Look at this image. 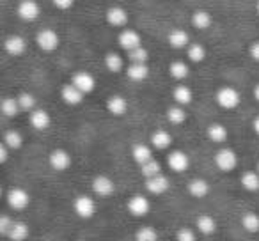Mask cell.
<instances>
[{
    "label": "cell",
    "mask_w": 259,
    "mask_h": 241,
    "mask_svg": "<svg viewBox=\"0 0 259 241\" xmlns=\"http://www.w3.org/2000/svg\"><path fill=\"white\" fill-rule=\"evenodd\" d=\"M215 100L219 103V107L224 108V110H234L240 105L241 96L234 87H220L215 94Z\"/></svg>",
    "instance_id": "1"
},
{
    "label": "cell",
    "mask_w": 259,
    "mask_h": 241,
    "mask_svg": "<svg viewBox=\"0 0 259 241\" xmlns=\"http://www.w3.org/2000/svg\"><path fill=\"white\" fill-rule=\"evenodd\" d=\"M215 165L219 167L222 172H231L236 169L238 165V155L231 148H220L215 153Z\"/></svg>",
    "instance_id": "2"
},
{
    "label": "cell",
    "mask_w": 259,
    "mask_h": 241,
    "mask_svg": "<svg viewBox=\"0 0 259 241\" xmlns=\"http://www.w3.org/2000/svg\"><path fill=\"white\" fill-rule=\"evenodd\" d=\"M36 43L41 50L47 52V54H50V52H55L59 48V44H61V37H59V34L55 32V30L43 29V30L37 32Z\"/></svg>",
    "instance_id": "3"
},
{
    "label": "cell",
    "mask_w": 259,
    "mask_h": 241,
    "mask_svg": "<svg viewBox=\"0 0 259 241\" xmlns=\"http://www.w3.org/2000/svg\"><path fill=\"white\" fill-rule=\"evenodd\" d=\"M73 209L75 213L83 220H89L96 215V202L89 195H78V197L73 201Z\"/></svg>",
    "instance_id": "4"
},
{
    "label": "cell",
    "mask_w": 259,
    "mask_h": 241,
    "mask_svg": "<svg viewBox=\"0 0 259 241\" xmlns=\"http://www.w3.org/2000/svg\"><path fill=\"white\" fill-rule=\"evenodd\" d=\"M8 204H9V208L15 209V211H23V209L30 204L29 191L20 186L11 188V190L8 191Z\"/></svg>",
    "instance_id": "5"
},
{
    "label": "cell",
    "mask_w": 259,
    "mask_h": 241,
    "mask_svg": "<svg viewBox=\"0 0 259 241\" xmlns=\"http://www.w3.org/2000/svg\"><path fill=\"white\" fill-rule=\"evenodd\" d=\"M117 41H119V46H121L126 54H128V52H132V50H135V48L142 46L141 34H139L137 30H134V29H124L121 34H119Z\"/></svg>",
    "instance_id": "6"
},
{
    "label": "cell",
    "mask_w": 259,
    "mask_h": 241,
    "mask_svg": "<svg viewBox=\"0 0 259 241\" xmlns=\"http://www.w3.org/2000/svg\"><path fill=\"white\" fill-rule=\"evenodd\" d=\"M48 162H50V167L57 172H64L71 167V155H69L66 149H54L48 156Z\"/></svg>",
    "instance_id": "7"
},
{
    "label": "cell",
    "mask_w": 259,
    "mask_h": 241,
    "mask_svg": "<svg viewBox=\"0 0 259 241\" xmlns=\"http://www.w3.org/2000/svg\"><path fill=\"white\" fill-rule=\"evenodd\" d=\"M167 165L172 172H187L188 167H190V158H188L187 153L176 149V151H170L169 156H167Z\"/></svg>",
    "instance_id": "8"
},
{
    "label": "cell",
    "mask_w": 259,
    "mask_h": 241,
    "mask_svg": "<svg viewBox=\"0 0 259 241\" xmlns=\"http://www.w3.org/2000/svg\"><path fill=\"white\" fill-rule=\"evenodd\" d=\"M126 209L134 216H146L149 213V209H151V202L144 195H134L126 202Z\"/></svg>",
    "instance_id": "9"
},
{
    "label": "cell",
    "mask_w": 259,
    "mask_h": 241,
    "mask_svg": "<svg viewBox=\"0 0 259 241\" xmlns=\"http://www.w3.org/2000/svg\"><path fill=\"white\" fill-rule=\"evenodd\" d=\"M93 191L98 195V197H110L115 191V183L105 174H100L93 179V184H91Z\"/></svg>",
    "instance_id": "10"
},
{
    "label": "cell",
    "mask_w": 259,
    "mask_h": 241,
    "mask_svg": "<svg viewBox=\"0 0 259 241\" xmlns=\"http://www.w3.org/2000/svg\"><path fill=\"white\" fill-rule=\"evenodd\" d=\"M71 83L83 94H91L96 89V78L89 71H78L73 75Z\"/></svg>",
    "instance_id": "11"
},
{
    "label": "cell",
    "mask_w": 259,
    "mask_h": 241,
    "mask_svg": "<svg viewBox=\"0 0 259 241\" xmlns=\"http://www.w3.org/2000/svg\"><path fill=\"white\" fill-rule=\"evenodd\" d=\"M169 188H170V183H169V179H167V176H163V174H160V176H156V177H151V179H146V190L153 195L167 194Z\"/></svg>",
    "instance_id": "12"
},
{
    "label": "cell",
    "mask_w": 259,
    "mask_h": 241,
    "mask_svg": "<svg viewBox=\"0 0 259 241\" xmlns=\"http://www.w3.org/2000/svg\"><path fill=\"white\" fill-rule=\"evenodd\" d=\"M18 16L25 22H36L39 16V6L34 0H23L18 4Z\"/></svg>",
    "instance_id": "13"
},
{
    "label": "cell",
    "mask_w": 259,
    "mask_h": 241,
    "mask_svg": "<svg viewBox=\"0 0 259 241\" xmlns=\"http://www.w3.org/2000/svg\"><path fill=\"white\" fill-rule=\"evenodd\" d=\"M83 96H85V94L80 92L73 83H66V85H62L61 98L66 105H69V107H76V105H80L83 101Z\"/></svg>",
    "instance_id": "14"
},
{
    "label": "cell",
    "mask_w": 259,
    "mask_h": 241,
    "mask_svg": "<svg viewBox=\"0 0 259 241\" xmlns=\"http://www.w3.org/2000/svg\"><path fill=\"white\" fill-rule=\"evenodd\" d=\"M167 41H169L170 46L176 48V50H183V48H188L192 44L190 36H188V32L183 29H172L169 32V36H167Z\"/></svg>",
    "instance_id": "15"
},
{
    "label": "cell",
    "mask_w": 259,
    "mask_h": 241,
    "mask_svg": "<svg viewBox=\"0 0 259 241\" xmlns=\"http://www.w3.org/2000/svg\"><path fill=\"white\" fill-rule=\"evenodd\" d=\"M107 110L115 117H121V115H124L128 112V101L121 94H114V96H110L107 100Z\"/></svg>",
    "instance_id": "16"
},
{
    "label": "cell",
    "mask_w": 259,
    "mask_h": 241,
    "mask_svg": "<svg viewBox=\"0 0 259 241\" xmlns=\"http://www.w3.org/2000/svg\"><path fill=\"white\" fill-rule=\"evenodd\" d=\"M105 18H107L108 25L124 27L126 23H128V13H126V9L119 8V6H114V8L107 9V15H105Z\"/></svg>",
    "instance_id": "17"
},
{
    "label": "cell",
    "mask_w": 259,
    "mask_h": 241,
    "mask_svg": "<svg viewBox=\"0 0 259 241\" xmlns=\"http://www.w3.org/2000/svg\"><path fill=\"white\" fill-rule=\"evenodd\" d=\"M29 119H30V126H32L34 130H39V131H45L52 123L50 114H48L47 110H43V108H36V110L30 114Z\"/></svg>",
    "instance_id": "18"
},
{
    "label": "cell",
    "mask_w": 259,
    "mask_h": 241,
    "mask_svg": "<svg viewBox=\"0 0 259 241\" xmlns=\"http://www.w3.org/2000/svg\"><path fill=\"white\" fill-rule=\"evenodd\" d=\"M132 158L139 163V167L153 160V148L148 144H134L132 148Z\"/></svg>",
    "instance_id": "19"
},
{
    "label": "cell",
    "mask_w": 259,
    "mask_h": 241,
    "mask_svg": "<svg viewBox=\"0 0 259 241\" xmlns=\"http://www.w3.org/2000/svg\"><path fill=\"white\" fill-rule=\"evenodd\" d=\"M188 194L195 199H204L209 194V183L202 177H194V179L188 183Z\"/></svg>",
    "instance_id": "20"
},
{
    "label": "cell",
    "mask_w": 259,
    "mask_h": 241,
    "mask_svg": "<svg viewBox=\"0 0 259 241\" xmlns=\"http://www.w3.org/2000/svg\"><path fill=\"white\" fill-rule=\"evenodd\" d=\"M4 48H6V52H8L9 55H22L23 52L27 50V41L23 39L22 36H9L8 39H6V43H4Z\"/></svg>",
    "instance_id": "21"
},
{
    "label": "cell",
    "mask_w": 259,
    "mask_h": 241,
    "mask_svg": "<svg viewBox=\"0 0 259 241\" xmlns=\"http://www.w3.org/2000/svg\"><path fill=\"white\" fill-rule=\"evenodd\" d=\"M195 230H199L204 236H211L217 232V220L209 215H201L195 220Z\"/></svg>",
    "instance_id": "22"
},
{
    "label": "cell",
    "mask_w": 259,
    "mask_h": 241,
    "mask_svg": "<svg viewBox=\"0 0 259 241\" xmlns=\"http://www.w3.org/2000/svg\"><path fill=\"white\" fill-rule=\"evenodd\" d=\"M206 135H208V138L213 144H224L227 140V128L222 123H213L208 126Z\"/></svg>",
    "instance_id": "23"
},
{
    "label": "cell",
    "mask_w": 259,
    "mask_h": 241,
    "mask_svg": "<svg viewBox=\"0 0 259 241\" xmlns=\"http://www.w3.org/2000/svg\"><path fill=\"white\" fill-rule=\"evenodd\" d=\"M172 98H174V101H176V105L187 107V105H190L192 100H194V92H192V89L188 85H176L174 87Z\"/></svg>",
    "instance_id": "24"
},
{
    "label": "cell",
    "mask_w": 259,
    "mask_h": 241,
    "mask_svg": "<svg viewBox=\"0 0 259 241\" xmlns=\"http://www.w3.org/2000/svg\"><path fill=\"white\" fill-rule=\"evenodd\" d=\"M170 144H172V137H170L169 131L158 130V131H155V133L151 135V144H149V146H151L153 149L163 151V149H167Z\"/></svg>",
    "instance_id": "25"
},
{
    "label": "cell",
    "mask_w": 259,
    "mask_h": 241,
    "mask_svg": "<svg viewBox=\"0 0 259 241\" xmlns=\"http://www.w3.org/2000/svg\"><path fill=\"white\" fill-rule=\"evenodd\" d=\"M240 183L247 191H259V174L255 170H245L240 176Z\"/></svg>",
    "instance_id": "26"
},
{
    "label": "cell",
    "mask_w": 259,
    "mask_h": 241,
    "mask_svg": "<svg viewBox=\"0 0 259 241\" xmlns=\"http://www.w3.org/2000/svg\"><path fill=\"white\" fill-rule=\"evenodd\" d=\"M126 75L134 82H142L149 76V68L148 64H130L126 68Z\"/></svg>",
    "instance_id": "27"
},
{
    "label": "cell",
    "mask_w": 259,
    "mask_h": 241,
    "mask_svg": "<svg viewBox=\"0 0 259 241\" xmlns=\"http://www.w3.org/2000/svg\"><path fill=\"white\" fill-rule=\"evenodd\" d=\"M211 23H213L211 15H209L208 11H204V9H199V11H195L194 15H192V25H194L195 29L206 30L211 27Z\"/></svg>",
    "instance_id": "28"
},
{
    "label": "cell",
    "mask_w": 259,
    "mask_h": 241,
    "mask_svg": "<svg viewBox=\"0 0 259 241\" xmlns=\"http://www.w3.org/2000/svg\"><path fill=\"white\" fill-rule=\"evenodd\" d=\"M188 73H190V66H188L185 61H174V62H170V66H169V75L172 76L174 80L181 82V80L187 78Z\"/></svg>",
    "instance_id": "29"
},
{
    "label": "cell",
    "mask_w": 259,
    "mask_h": 241,
    "mask_svg": "<svg viewBox=\"0 0 259 241\" xmlns=\"http://www.w3.org/2000/svg\"><path fill=\"white\" fill-rule=\"evenodd\" d=\"M240 222H241V227H243L247 232H250V234L259 232V215L257 213H254V211L243 213Z\"/></svg>",
    "instance_id": "30"
},
{
    "label": "cell",
    "mask_w": 259,
    "mask_h": 241,
    "mask_svg": "<svg viewBox=\"0 0 259 241\" xmlns=\"http://www.w3.org/2000/svg\"><path fill=\"white\" fill-rule=\"evenodd\" d=\"M29 234H30V229L25 222H15L11 230H9L8 237L11 241H25L27 237H29Z\"/></svg>",
    "instance_id": "31"
},
{
    "label": "cell",
    "mask_w": 259,
    "mask_h": 241,
    "mask_svg": "<svg viewBox=\"0 0 259 241\" xmlns=\"http://www.w3.org/2000/svg\"><path fill=\"white\" fill-rule=\"evenodd\" d=\"M167 121L174 126H181V124L187 121V112H185L183 107L180 105H174V107L167 108Z\"/></svg>",
    "instance_id": "32"
},
{
    "label": "cell",
    "mask_w": 259,
    "mask_h": 241,
    "mask_svg": "<svg viewBox=\"0 0 259 241\" xmlns=\"http://www.w3.org/2000/svg\"><path fill=\"white\" fill-rule=\"evenodd\" d=\"M0 110H2V114H4L6 117H16V115L22 112V108H20L16 98H4L2 103H0Z\"/></svg>",
    "instance_id": "33"
},
{
    "label": "cell",
    "mask_w": 259,
    "mask_h": 241,
    "mask_svg": "<svg viewBox=\"0 0 259 241\" xmlns=\"http://www.w3.org/2000/svg\"><path fill=\"white\" fill-rule=\"evenodd\" d=\"M105 68L110 73H121L122 69H124V61H122V57L119 54L110 52V54H107V57H105Z\"/></svg>",
    "instance_id": "34"
},
{
    "label": "cell",
    "mask_w": 259,
    "mask_h": 241,
    "mask_svg": "<svg viewBox=\"0 0 259 241\" xmlns=\"http://www.w3.org/2000/svg\"><path fill=\"white\" fill-rule=\"evenodd\" d=\"M187 55H188V61L192 62H202L206 59V55H208V52H206L204 44L201 43H192L190 46L187 48Z\"/></svg>",
    "instance_id": "35"
},
{
    "label": "cell",
    "mask_w": 259,
    "mask_h": 241,
    "mask_svg": "<svg viewBox=\"0 0 259 241\" xmlns=\"http://www.w3.org/2000/svg\"><path fill=\"white\" fill-rule=\"evenodd\" d=\"M4 144L9 149H20L23 146V135L16 130H8L4 133Z\"/></svg>",
    "instance_id": "36"
},
{
    "label": "cell",
    "mask_w": 259,
    "mask_h": 241,
    "mask_svg": "<svg viewBox=\"0 0 259 241\" xmlns=\"http://www.w3.org/2000/svg\"><path fill=\"white\" fill-rule=\"evenodd\" d=\"M141 172L146 179H151V177H156V176L162 174V165H160V162H156V160L153 158L151 162L141 165Z\"/></svg>",
    "instance_id": "37"
},
{
    "label": "cell",
    "mask_w": 259,
    "mask_h": 241,
    "mask_svg": "<svg viewBox=\"0 0 259 241\" xmlns=\"http://www.w3.org/2000/svg\"><path fill=\"white\" fill-rule=\"evenodd\" d=\"M135 241H158V232L151 225L139 227L135 232Z\"/></svg>",
    "instance_id": "38"
},
{
    "label": "cell",
    "mask_w": 259,
    "mask_h": 241,
    "mask_svg": "<svg viewBox=\"0 0 259 241\" xmlns=\"http://www.w3.org/2000/svg\"><path fill=\"white\" fill-rule=\"evenodd\" d=\"M149 59V52L144 46L135 48V50L128 52V61L130 64H146Z\"/></svg>",
    "instance_id": "39"
},
{
    "label": "cell",
    "mask_w": 259,
    "mask_h": 241,
    "mask_svg": "<svg viewBox=\"0 0 259 241\" xmlns=\"http://www.w3.org/2000/svg\"><path fill=\"white\" fill-rule=\"evenodd\" d=\"M16 100H18V105H20V108H22V112H30V114H32V112L36 110V98H34L32 94L22 92Z\"/></svg>",
    "instance_id": "40"
},
{
    "label": "cell",
    "mask_w": 259,
    "mask_h": 241,
    "mask_svg": "<svg viewBox=\"0 0 259 241\" xmlns=\"http://www.w3.org/2000/svg\"><path fill=\"white\" fill-rule=\"evenodd\" d=\"M176 241H197V232L190 227H183V229L178 230Z\"/></svg>",
    "instance_id": "41"
},
{
    "label": "cell",
    "mask_w": 259,
    "mask_h": 241,
    "mask_svg": "<svg viewBox=\"0 0 259 241\" xmlns=\"http://www.w3.org/2000/svg\"><path fill=\"white\" fill-rule=\"evenodd\" d=\"M13 223H15V222H13L8 215H2V216H0V232L4 234V236H8L9 230H11V227H13Z\"/></svg>",
    "instance_id": "42"
},
{
    "label": "cell",
    "mask_w": 259,
    "mask_h": 241,
    "mask_svg": "<svg viewBox=\"0 0 259 241\" xmlns=\"http://www.w3.org/2000/svg\"><path fill=\"white\" fill-rule=\"evenodd\" d=\"M248 55H250L252 61L259 62V41H254V43L248 46Z\"/></svg>",
    "instance_id": "43"
},
{
    "label": "cell",
    "mask_w": 259,
    "mask_h": 241,
    "mask_svg": "<svg viewBox=\"0 0 259 241\" xmlns=\"http://www.w3.org/2000/svg\"><path fill=\"white\" fill-rule=\"evenodd\" d=\"M54 6L59 11H68V9L73 8V0H55Z\"/></svg>",
    "instance_id": "44"
},
{
    "label": "cell",
    "mask_w": 259,
    "mask_h": 241,
    "mask_svg": "<svg viewBox=\"0 0 259 241\" xmlns=\"http://www.w3.org/2000/svg\"><path fill=\"white\" fill-rule=\"evenodd\" d=\"M8 158H9V148L2 142V144H0V163H6Z\"/></svg>",
    "instance_id": "45"
},
{
    "label": "cell",
    "mask_w": 259,
    "mask_h": 241,
    "mask_svg": "<svg viewBox=\"0 0 259 241\" xmlns=\"http://www.w3.org/2000/svg\"><path fill=\"white\" fill-rule=\"evenodd\" d=\"M252 130L255 131V135H259V115L252 121Z\"/></svg>",
    "instance_id": "46"
},
{
    "label": "cell",
    "mask_w": 259,
    "mask_h": 241,
    "mask_svg": "<svg viewBox=\"0 0 259 241\" xmlns=\"http://www.w3.org/2000/svg\"><path fill=\"white\" fill-rule=\"evenodd\" d=\"M252 94H254L255 101H259V83H255V85H254V90H252Z\"/></svg>",
    "instance_id": "47"
},
{
    "label": "cell",
    "mask_w": 259,
    "mask_h": 241,
    "mask_svg": "<svg viewBox=\"0 0 259 241\" xmlns=\"http://www.w3.org/2000/svg\"><path fill=\"white\" fill-rule=\"evenodd\" d=\"M255 9H257V13H259V2H257V4H255Z\"/></svg>",
    "instance_id": "48"
},
{
    "label": "cell",
    "mask_w": 259,
    "mask_h": 241,
    "mask_svg": "<svg viewBox=\"0 0 259 241\" xmlns=\"http://www.w3.org/2000/svg\"><path fill=\"white\" fill-rule=\"evenodd\" d=\"M255 172H257V174H259V163H257V170H255Z\"/></svg>",
    "instance_id": "49"
},
{
    "label": "cell",
    "mask_w": 259,
    "mask_h": 241,
    "mask_svg": "<svg viewBox=\"0 0 259 241\" xmlns=\"http://www.w3.org/2000/svg\"><path fill=\"white\" fill-rule=\"evenodd\" d=\"M78 241H85V239H78Z\"/></svg>",
    "instance_id": "50"
}]
</instances>
